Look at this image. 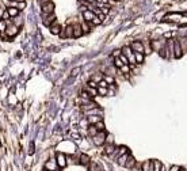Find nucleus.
I'll return each instance as SVG.
<instances>
[{
    "label": "nucleus",
    "mask_w": 187,
    "mask_h": 171,
    "mask_svg": "<svg viewBox=\"0 0 187 171\" xmlns=\"http://www.w3.org/2000/svg\"><path fill=\"white\" fill-rule=\"evenodd\" d=\"M92 143L96 145V147H100V145L104 144V143H106V133H104V131L98 132V135L94 136V137H92Z\"/></svg>",
    "instance_id": "nucleus-1"
},
{
    "label": "nucleus",
    "mask_w": 187,
    "mask_h": 171,
    "mask_svg": "<svg viewBox=\"0 0 187 171\" xmlns=\"http://www.w3.org/2000/svg\"><path fill=\"white\" fill-rule=\"evenodd\" d=\"M122 53L128 57L129 64H132V65H133V64H137V63H136V57H134V52L132 50V48H130V46H125L124 49H122Z\"/></svg>",
    "instance_id": "nucleus-2"
},
{
    "label": "nucleus",
    "mask_w": 187,
    "mask_h": 171,
    "mask_svg": "<svg viewBox=\"0 0 187 171\" xmlns=\"http://www.w3.org/2000/svg\"><path fill=\"white\" fill-rule=\"evenodd\" d=\"M19 31V27L15 26L14 23H8L7 25V29H5V36L7 37H15Z\"/></svg>",
    "instance_id": "nucleus-3"
},
{
    "label": "nucleus",
    "mask_w": 187,
    "mask_h": 171,
    "mask_svg": "<svg viewBox=\"0 0 187 171\" xmlns=\"http://www.w3.org/2000/svg\"><path fill=\"white\" fill-rule=\"evenodd\" d=\"M130 48H132V50H133L134 53H145L144 44H143V42H140V41H134Z\"/></svg>",
    "instance_id": "nucleus-4"
},
{
    "label": "nucleus",
    "mask_w": 187,
    "mask_h": 171,
    "mask_svg": "<svg viewBox=\"0 0 187 171\" xmlns=\"http://www.w3.org/2000/svg\"><path fill=\"white\" fill-rule=\"evenodd\" d=\"M41 11L44 15H48V14H53L54 12V4L53 1H49V3H46V4L41 5Z\"/></svg>",
    "instance_id": "nucleus-5"
},
{
    "label": "nucleus",
    "mask_w": 187,
    "mask_h": 171,
    "mask_svg": "<svg viewBox=\"0 0 187 171\" xmlns=\"http://www.w3.org/2000/svg\"><path fill=\"white\" fill-rule=\"evenodd\" d=\"M56 162H57V166L61 167V168H64V167L67 166V158H65V155L61 152H58L57 155H56Z\"/></svg>",
    "instance_id": "nucleus-6"
},
{
    "label": "nucleus",
    "mask_w": 187,
    "mask_h": 171,
    "mask_svg": "<svg viewBox=\"0 0 187 171\" xmlns=\"http://www.w3.org/2000/svg\"><path fill=\"white\" fill-rule=\"evenodd\" d=\"M182 56H183V50L180 48V45H179V41L175 40L174 41V57L175 59H180Z\"/></svg>",
    "instance_id": "nucleus-7"
},
{
    "label": "nucleus",
    "mask_w": 187,
    "mask_h": 171,
    "mask_svg": "<svg viewBox=\"0 0 187 171\" xmlns=\"http://www.w3.org/2000/svg\"><path fill=\"white\" fill-rule=\"evenodd\" d=\"M180 19H182L180 14H169V15L163 18V21L164 22H180Z\"/></svg>",
    "instance_id": "nucleus-8"
},
{
    "label": "nucleus",
    "mask_w": 187,
    "mask_h": 171,
    "mask_svg": "<svg viewBox=\"0 0 187 171\" xmlns=\"http://www.w3.org/2000/svg\"><path fill=\"white\" fill-rule=\"evenodd\" d=\"M60 36H61L62 38H71V37H73V26H71V25L67 26L60 33Z\"/></svg>",
    "instance_id": "nucleus-9"
},
{
    "label": "nucleus",
    "mask_w": 187,
    "mask_h": 171,
    "mask_svg": "<svg viewBox=\"0 0 187 171\" xmlns=\"http://www.w3.org/2000/svg\"><path fill=\"white\" fill-rule=\"evenodd\" d=\"M44 15V14H42ZM56 21V15H54V12L53 14H48V15H44V25L45 26H52V23Z\"/></svg>",
    "instance_id": "nucleus-10"
},
{
    "label": "nucleus",
    "mask_w": 187,
    "mask_h": 171,
    "mask_svg": "<svg viewBox=\"0 0 187 171\" xmlns=\"http://www.w3.org/2000/svg\"><path fill=\"white\" fill-rule=\"evenodd\" d=\"M57 162L56 160H53V159H50V160H48V162L45 163V168L48 171H56L57 170Z\"/></svg>",
    "instance_id": "nucleus-11"
},
{
    "label": "nucleus",
    "mask_w": 187,
    "mask_h": 171,
    "mask_svg": "<svg viewBox=\"0 0 187 171\" xmlns=\"http://www.w3.org/2000/svg\"><path fill=\"white\" fill-rule=\"evenodd\" d=\"M49 29H50V33H52V34H56V36L61 33V26H60V23H58L57 21H54Z\"/></svg>",
    "instance_id": "nucleus-12"
},
{
    "label": "nucleus",
    "mask_w": 187,
    "mask_h": 171,
    "mask_svg": "<svg viewBox=\"0 0 187 171\" xmlns=\"http://www.w3.org/2000/svg\"><path fill=\"white\" fill-rule=\"evenodd\" d=\"M94 16H95L94 11H89V10H87V11H84V12H83V18H84L85 22H92Z\"/></svg>",
    "instance_id": "nucleus-13"
},
{
    "label": "nucleus",
    "mask_w": 187,
    "mask_h": 171,
    "mask_svg": "<svg viewBox=\"0 0 187 171\" xmlns=\"http://www.w3.org/2000/svg\"><path fill=\"white\" fill-rule=\"evenodd\" d=\"M83 36V29H81L80 25H73V37L75 38H79V37Z\"/></svg>",
    "instance_id": "nucleus-14"
},
{
    "label": "nucleus",
    "mask_w": 187,
    "mask_h": 171,
    "mask_svg": "<svg viewBox=\"0 0 187 171\" xmlns=\"http://www.w3.org/2000/svg\"><path fill=\"white\" fill-rule=\"evenodd\" d=\"M87 121H88L89 125H95L96 122L102 121V116H88V117H87Z\"/></svg>",
    "instance_id": "nucleus-15"
},
{
    "label": "nucleus",
    "mask_w": 187,
    "mask_h": 171,
    "mask_svg": "<svg viewBox=\"0 0 187 171\" xmlns=\"http://www.w3.org/2000/svg\"><path fill=\"white\" fill-rule=\"evenodd\" d=\"M102 114V110L99 107H95V109H91V110H87L85 111V116L88 117V116H100Z\"/></svg>",
    "instance_id": "nucleus-16"
},
{
    "label": "nucleus",
    "mask_w": 187,
    "mask_h": 171,
    "mask_svg": "<svg viewBox=\"0 0 187 171\" xmlns=\"http://www.w3.org/2000/svg\"><path fill=\"white\" fill-rule=\"evenodd\" d=\"M179 45H180V48H182L183 53L184 52H187V37H182V38H179Z\"/></svg>",
    "instance_id": "nucleus-17"
},
{
    "label": "nucleus",
    "mask_w": 187,
    "mask_h": 171,
    "mask_svg": "<svg viewBox=\"0 0 187 171\" xmlns=\"http://www.w3.org/2000/svg\"><path fill=\"white\" fill-rule=\"evenodd\" d=\"M141 171H153V168H152V162L145 160V162L141 164Z\"/></svg>",
    "instance_id": "nucleus-18"
},
{
    "label": "nucleus",
    "mask_w": 187,
    "mask_h": 171,
    "mask_svg": "<svg viewBox=\"0 0 187 171\" xmlns=\"http://www.w3.org/2000/svg\"><path fill=\"white\" fill-rule=\"evenodd\" d=\"M79 160H80V164H83V166H88L89 163V158L85 155V153H81L80 155V158H79Z\"/></svg>",
    "instance_id": "nucleus-19"
},
{
    "label": "nucleus",
    "mask_w": 187,
    "mask_h": 171,
    "mask_svg": "<svg viewBox=\"0 0 187 171\" xmlns=\"http://www.w3.org/2000/svg\"><path fill=\"white\" fill-rule=\"evenodd\" d=\"M7 11H8V14H10V16H11V18H16V16H18V14H19V10L15 8V7H7Z\"/></svg>",
    "instance_id": "nucleus-20"
},
{
    "label": "nucleus",
    "mask_w": 187,
    "mask_h": 171,
    "mask_svg": "<svg viewBox=\"0 0 187 171\" xmlns=\"http://www.w3.org/2000/svg\"><path fill=\"white\" fill-rule=\"evenodd\" d=\"M128 159H129V156L125 153V155H122V156H119V158H118V160H117V162H118V164H119V166H124L125 167V164H126V162H128Z\"/></svg>",
    "instance_id": "nucleus-21"
},
{
    "label": "nucleus",
    "mask_w": 187,
    "mask_h": 171,
    "mask_svg": "<svg viewBox=\"0 0 187 171\" xmlns=\"http://www.w3.org/2000/svg\"><path fill=\"white\" fill-rule=\"evenodd\" d=\"M161 166H163V164H161L159 160H153V162H152V168H153V171H160Z\"/></svg>",
    "instance_id": "nucleus-22"
},
{
    "label": "nucleus",
    "mask_w": 187,
    "mask_h": 171,
    "mask_svg": "<svg viewBox=\"0 0 187 171\" xmlns=\"http://www.w3.org/2000/svg\"><path fill=\"white\" fill-rule=\"evenodd\" d=\"M88 135L91 136V137L96 136V135H98V129H96V128H95L94 125H89L88 126Z\"/></svg>",
    "instance_id": "nucleus-23"
},
{
    "label": "nucleus",
    "mask_w": 187,
    "mask_h": 171,
    "mask_svg": "<svg viewBox=\"0 0 187 171\" xmlns=\"http://www.w3.org/2000/svg\"><path fill=\"white\" fill-rule=\"evenodd\" d=\"M88 166H89V171H102V168H100L96 163H94V162H91Z\"/></svg>",
    "instance_id": "nucleus-24"
},
{
    "label": "nucleus",
    "mask_w": 187,
    "mask_h": 171,
    "mask_svg": "<svg viewBox=\"0 0 187 171\" xmlns=\"http://www.w3.org/2000/svg\"><path fill=\"white\" fill-rule=\"evenodd\" d=\"M85 91H87L91 96H96V94H98V90H96V88H91V87H88V86L85 87Z\"/></svg>",
    "instance_id": "nucleus-25"
},
{
    "label": "nucleus",
    "mask_w": 187,
    "mask_h": 171,
    "mask_svg": "<svg viewBox=\"0 0 187 171\" xmlns=\"http://www.w3.org/2000/svg\"><path fill=\"white\" fill-rule=\"evenodd\" d=\"M134 57H136V63L141 64L144 61V53H134Z\"/></svg>",
    "instance_id": "nucleus-26"
},
{
    "label": "nucleus",
    "mask_w": 187,
    "mask_h": 171,
    "mask_svg": "<svg viewBox=\"0 0 187 171\" xmlns=\"http://www.w3.org/2000/svg\"><path fill=\"white\" fill-rule=\"evenodd\" d=\"M115 151H117L115 147L111 144V145H107V147H106V151H104V152H106L107 155H111V153H114Z\"/></svg>",
    "instance_id": "nucleus-27"
},
{
    "label": "nucleus",
    "mask_w": 187,
    "mask_h": 171,
    "mask_svg": "<svg viewBox=\"0 0 187 171\" xmlns=\"http://www.w3.org/2000/svg\"><path fill=\"white\" fill-rule=\"evenodd\" d=\"M134 163H136V160H134L133 158H129L128 159V162H126V164H125V167H126V168H133Z\"/></svg>",
    "instance_id": "nucleus-28"
},
{
    "label": "nucleus",
    "mask_w": 187,
    "mask_h": 171,
    "mask_svg": "<svg viewBox=\"0 0 187 171\" xmlns=\"http://www.w3.org/2000/svg\"><path fill=\"white\" fill-rule=\"evenodd\" d=\"M95 128H96V129H98V132H102V131H104V124H103L102 121H99V122H96V124H95Z\"/></svg>",
    "instance_id": "nucleus-29"
},
{
    "label": "nucleus",
    "mask_w": 187,
    "mask_h": 171,
    "mask_svg": "<svg viewBox=\"0 0 187 171\" xmlns=\"http://www.w3.org/2000/svg\"><path fill=\"white\" fill-rule=\"evenodd\" d=\"M99 10L102 11V14H104V15H107V14L110 12V7L109 5H100L99 7Z\"/></svg>",
    "instance_id": "nucleus-30"
},
{
    "label": "nucleus",
    "mask_w": 187,
    "mask_h": 171,
    "mask_svg": "<svg viewBox=\"0 0 187 171\" xmlns=\"http://www.w3.org/2000/svg\"><path fill=\"white\" fill-rule=\"evenodd\" d=\"M119 60L122 61V64H125V65H129V60H128V57H126L124 53L119 56Z\"/></svg>",
    "instance_id": "nucleus-31"
},
{
    "label": "nucleus",
    "mask_w": 187,
    "mask_h": 171,
    "mask_svg": "<svg viewBox=\"0 0 187 171\" xmlns=\"http://www.w3.org/2000/svg\"><path fill=\"white\" fill-rule=\"evenodd\" d=\"M7 25H8V23L5 22V21H1V22H0V31H1V33H5Z\"/></svg>",
    "instance_id": "nucleus-32"
},
{
    "label": "nucleus",
    "mask_w": 187,
    "mask_h": 171,
    "mask_svg": "<svg viewBox=\"0 0 187 171\" xmlns=\"http://www.w3.org/2000/svg\"><path fill=\"white\" fill-rule=\"evenodd\" d=\"M96 90H98V94H100V95H107L109 94V90H107V88H103V87H98Z\"/></svg>",
    "instance_id": "nucleus-33"
},
{
    "label": "nucleus",
    "mask_w": 187,
    "mask_h": 171,
    "mask_svg": "<svg viewBox=\"0 0 187 171\" xmlns=\"http://www.w3.org/2000/svg\"><path fill=\"white\" fill-rule=\"evenodd\" d=\"M10 18H11V16H10L8 11H7V8H5V10H4V12H3V15H1V19H3V21H5V22H7V21H8Z\"/></svg>",
    "instance_id": "nucleus-34"
},
{
    "label": "nucleus",
    "mask_w": 187,
    "mask_h": 171,
    "mask_svg": "<svg viewBox=\"0 0 187 171\" xmlns=\"http://www.w3.org/2000/svg\"><path fill=\"white\" fill-rule=\"evenodd\" d=\"M119 69H121V72H122V73H129L130 72V67H129V65H122Z\"/></svg>",
    "instance_id": "nucleus-35"
},
{
    "label": "nucleus",
    "mask_w": 187,
    "mask_h": 171,
    "mask_svg": "<svg viewBox=\"0 0 187 171\" xmlns=\"http://www.w3.org/2000/svg\"><path fill=\"white\" fill-rule=\"evenodd\" d=\"M125 153H126V148H125V147H121V148L118 149V153H117V158H119V156L125 155Z\"/></svg>",
    "instance_id": "nucleus-36"
},
{
    "label": "nucleus",
    "mask_w": 187,
    "mask_h": 171,
    "mask_svg": "<svg viewBox=\"0 0 187 171\" xmlns=\"http://www.w3.org/2000/svg\"><path fill=\"white\" fill-rule=\"evenodd\" d=\"M103 80L106 81L107 84H113V83H114V79H113L111 76H103Z\"/></svg>",
    "instance_id": "nucleus-37"
},
{
    "label": "nucleus",
    "mask_w": 187,
    "mask_h": 171,
    "mask_svg": "<svg viewBox=\"0 0 187 171\" xmlns=\"http://www.w3.org/2000/svg\"><path fill=\"white\" fill-rule=\"evenodd\" d=\"M88 87H91V88H98V83L94 80H89L88 81Z\"/></svg>",
    "instance_id": "nucleus-38"
},
{
    "label": "nucleus",
    "mask_w": 187,
    "mask_h": 171,
    "mask_svg": "<svg viewBox=\"0 0 187 171\" xmlns=\"http://www.w3.org/2000/svg\"><path fill=\"white\" fill-rule=\"evenodd\" d=\"M109 86H110V84H107V83H106L104 80H100V81L98 83V87H103V88H107Z\"/></svg>",
    "instance_id": "nucleus-39"
},
{
    "label": "nucleus",
    "mask_w": 187,
    "mask_h": 171,
    "mask_svg": "<svg viewBox=\"0 0 187 171\" xmlns=\"http://www.w3.org/2000/svg\"><path fill=\"white\" fill-rule=\"evenodd\" d=\"M114 65H115L117 68H121L122 65H125V64H122V61H121L119 57H118V59H115V63H114Z\"/></svg>",
    "instance_id": "nucleus-40"
},
{
    "label": "nucleus",
    "mask_w": 187,
    "mask_h": 171,
    "mask_svg": "<svg viewBox=\"0 0 187 171\" xmlns=\"http://www.w3.org/2000/svg\"><path fill=\"white\" fill-rule=\"evenodd\" d=\"M14 25H15V26H20V25H22V19L16 16V18L14 19Z\"/></svg>",
    "instance_id": "nucleus-41"
},
{
    "label": "nucleus",
    "mask_w": 187,
    "mask_h": 171,
    "mask_svg": "<svg viewBox=\"0 0 187 171\" xmlns=\"http://www.w3.org/2000/svg\"><path fill=\"white\" fill-rule=\"evenodd\" d=\"M91 80H94V81H100V80H103V77H102V75H95V76H92V79Z\"/></svg>",
    "instance_id": "nucleus-42"
},
{
    "label": "nucleus",
    "mask_w": 187,
    "mask_h": 171,
    "mask_svg": "<svg viewBox=\"0 0 187 171\" xmlns=\"http://www.w3.org/2000/svg\"><path fill=\"white\" fill-rule=\"evenodd\" d=\"M121 54H122V50H119V49H117V50H114V53H113V56L115 57V59H118Z\"/></svg>",
    "instance_id": "nucleus-43"
},
{
    "label": "nucleus",
    "mask_w": 187,
    "mask_h": 171,
    "mask_svg": "<svg viewBox=\"0 0 187 171\" xmlns=\"http://www.w3.org/2000/svg\"><path fill=\"white\" fill-rule=\"evenodd\" d=\"M79 72H80V68H75V69H72V76H76Z\"/></svg>",
    "instance_id": "nucleus-44"
},
{
    "label": "nucleus",
    "mask_w": 187,
    "mask_h": 171,
    "mask_svg": "<svg viewBox=\"0 0 187 171\" xmlns=\"http://www.w3.org/2000/svg\"><path fill=\"white\" fill-rule=\"evenodd\" d=\"M81 1H85V3H89V4L96 5V1H95V0H81Z\"/></svg>",
    "instance_id": "nucleus-45"
},
{
    "label": "nucleus",
    "mask_w": 187,
    "mask_h": 171,
    "mask_svg": "<svg viewBox=\"0 0 187 171\" xmlns=\"http://www.w3.org/2000/svg\"><path fill=\"white\" fill-rule=\"evenodd\" d=\"M180 170V167L179 166H172L171 168H169V171H179Z\"/></svg>",
    "instance_id": "nucleus-46"
},
{
    "label": "nucleus",
    "mask_w": 187,
    "mask_h": 171,
    "mask_svg": "<svg viewBox=\"0 0 187 171\" xmlns=\"http://www.w3.org/2000/svg\"><path fill=\"white\" fill-rule=\"evenodd\" d=\"M38 1H40V4H41V5H44V4H46V3L52 1V0H38Z\"/></svg>",
    "instance_id": "nucleus-47"
},
{
    "label": "nucleus",
    "mask_w": 187,
    "mask_h": 171,
    "mask_svg": "<svg viewBox=\"0 0 187 171\" xmlns=\"http://www.w3.org/2000/svg\"><path fill=\"white\" fill-rule=\"evenodd\" d=\"M160 171H167V168H165L164 166H161V170H160Z\"/></svg>",
    "instance_id": "nucleus-48"
},
{
    "label": "nucleus",
    "mask_w": 187,
    "mask_h": 171,
    "mask_svg": "<svg viewBox=\"0 0 187 171\" xmlns=\"http://www.w3.org/2000/svg\"><path fill=\"white\" fill-rule=\"evenodd\" d=\"M15 1H20V3H25V0H15Z\"/></svg>",
    "instance_id": "nucleus-49"
},
{
    "label": "nucleus",
    "mask_w": 187,
    "mask_h": 171,
    "mask_svg": "<svg viewBox=\"0 0 187 171\" xmlns=\"http://www.w3.org/2000/svg\"><path fill=\"white\" fill-rule=\"evenodd\" d=\"M179 171H187V170H179Z\"/></svg>",
    "instance_id": "nucleus-50"
},
{
    "label": "nucleus",
    "mask_w": 187,
    "mask_h": 171,
    "mask_svg": "<svg viewBox=\"0 0 187 171\" xmlns=\"http://www.w3.org/2000/svg\"><path fill=\"white\" fill-rule=\"evenodd\" d=\"M114 1H118V0H114Z\"/></svg>",
    "instance_id": "nucleus-51"
}]
</instances>
